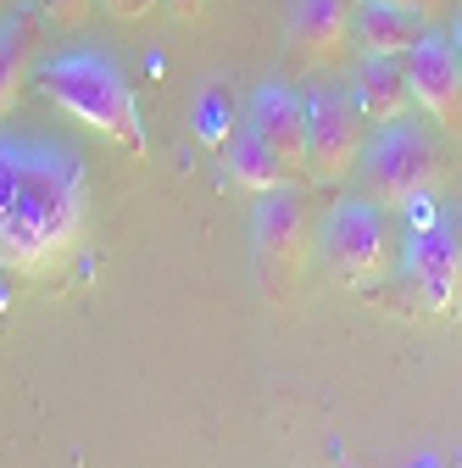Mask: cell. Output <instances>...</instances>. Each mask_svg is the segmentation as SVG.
<instances>
[{
  "label": "cell",
  "instance_id": "cell-1",
  "mask_svg": "<svg viewBox=\"0 0 462 468\" xmlns=\"http://www.w3.org/2000/svg\"><path fill=\"white\" fill-rule=\"evenodd\" d=\"M89 223V167L50 134H0V268L17 279L62 273Z\"/></svg>",
  "mask_w": 462,
  "mask_h": 468
},
{
  "label": "cell",
  "instance_id": "cell-2",
  "mask_svg": "<svg viewBox=\"0 0 462 468\" xmlns=\"http://www.w3.org/2000/svg\"><path fill=\"white\" fill-rule=\"evenodd\" d=\"M39 90L50 106H62L68 117H79L84 129L106 134L123 151H145V129H140V101L123 79V68L106 50H62L39 68Z\"/></svg>",
  "mask_w": 462,
  "mask_h": 468
},
{
  "label": "cell",
  "instance_id": "cell-3",
  "mask_svg": "<svg viewBox=\"0 0 462 468\" xmlns=\"http://www.w3.org/2000/svg\"><path fill=\"white\" fill-rule=\"evenodd\" d=\"M318 257L340 284H379L395 262V234H390V207L373 196H345L329 207L318 223Z\"/></svg>",
  "mask_w": 462,
  "mask_h": 468
},
{
  "label": "cell",
  "instance_id": "cell-4",
  "mask_svg": "<svg viewBox=\"0 0 462 468\" xmlns=\"http://www.w3.org/2000/svg\"><path fill=\"white\" fill-rule=\"evenodd\" d=\"M357 173L379 207H413L418 196H435L440 185V145L418 117H395L368 140Z\"/></svg>",
  "mask_w": 462,
  "mask_h": 468
},
{
  "label": "cell",
  "instance_id": "cell-5",
  "mask_svg": "<svg viewBox=\"0 0 462 468\" xmlns=\"http://www.w3.org/2000/svg\"><path fill=\"white\" fill-rule=\"evenodd\" d=\"M251 246H257V273L268 284V296L284 302L301 284L307 257H312V207H307V190H296V185L268 190L257 201V218H251Z\"/></svg>",
  "mask_w": 462,
  "mask_h": 468
},
{
  "label": "cell",
  "instance_id": "cell-6",
  "mask_svg": "<svg viewBox=\"0 0 462 468\" xmlns=\"http://www.w3.org/2000/svg\"><path fill=\"white\" fill-rule=\"evenodd\" d=\"M368 151V112L357 90H312L307 95V179L318 185H345L362 167Z\"/></svg>",
  "mask_w": 462,
  "mask_h": 468
},
{
  "label": "cell",
  "instance_id": "cell-7",
  "mask_svg": "<svg viewBox=\"0 0 462 468\" xmlns=\"http://www.w3.org/2000/svg\"><path fill=\"white\" fill-rule=\"evenodd\" d=\"M413 240H407V279L429 313L462 307V240L446 218H435V201L418 196L413 207Z\"/></svg>",
  "mask_w": 462,
  "mask_h": 468
},
{
  "label": "cell",
  "instance_id": "cell-8",
  "mask_svg": "<svg viewBox=\"0 0 462 468\" xmlns=\"http://www.w3.org/2000/svg\"><path fill=\"white\" fill-rule=\"evenodd\" d=\"M407 73H413L418 106L435 117L446 134H462V62L451 50V34H424L407 50Z\"/></svg>",
  "mask_w": 462,
  "mask_h": 468
},
{
  "label": "cell",
  "instance_id": "cell-9",
  "mask_svg": "<svg viewBox=\"0 0 462 468\" xmlns=\"http://www.w3.org/2000/svg\"><path fill=\"white\" fill-rule=\"evenodd\" d=\"M251 129L273 145V156L284 162V173H307V95H296L290 84H257L251 95Z\"/></svg>",
  "mask_w": 462,
  "mask_h": 468
},
{
  "label": "cell",
  "instance_id": "cell-10",
  "mask_svg": "<svg viewBox=\"0 0 462 468\" xmlns=\"http://www.w3.org/2000/svg\"><path fill=\"white\" fill-rule=\"evenodd\" d=\"M290 45L301 62L334 68L352 45V0H290Z\"/></svg>",
  "mask_w": 462,
  "mask_h": 468
},
{
  "label": "cell",
  "instance_id": "cell-11",
  "mask_svg": "<svg viewBox=\"0 0 462 468\" xmlns=\"http://www.w3.org/2000/svg\"><path fill=\"white\" fill-rule=\"evenodd\" d=\"M424 34V12H407L395 0H352V39L362 56H407Z\"/></svg>",
  "mask_w": 462,
  "mask_h": 468
},
{
  "label": "cell",
  "instance_id": "cell-12",
  "mask_svg": "<svg viewBox=\"0 0 462 468\" xmlns=\"http://www.w3.org/2000/svg\"><path fill=\"white\" fill-rule=\"evenodd\" d=\"M357 101L368 112V123L384 129L395 117H413L418 95H413V73H407V56H362V73H357Z\"/></svg>",
  "mask_w": 462,
  "mask_h": 468
},
{
  "label": "cell",
  "instance_id": "cell-13",
  "mask_svg": "<svg viewBox=\"0 0 462 468\" xmlns=\"http://www.w3.org/2000/svg\"><path fill=\"white\" fill-rule=\"evenodd\" d=\"M39 12L34 6H12V12H0V117H6L39 62Z\"/></svg>",
  "mask_w": 462,
  "mask_h": 468
},
{
  "label": "cell",
  "instance_id": "cell-14",
  "mask_svg": "<svg viewBox=\"0 0 462 468\" xmlns=\"http://www.w3.org/2000/svg\"><path fill=\"white\" fill-rule=\"evenodd\" d=\"M223 167H228V179H235L240 190H257V196H268V190L284 185V162H278L273 145L251 129V117H240L235 134L223 140Z\"/></svg>",
  "mask_w": 462,
  "mask_h": 468
},
{
  "label": "cell",
  "instance_id": "cell-15",
  "mask_svg": "<svg viewBox=\"0 0 462 468\" xmlns=\"http://www.w3.org/2000/svg\"><path fill=\"white\" fill-rule=\"evenodd\" d=\"M235 123H240V112H235V101H228V90H223V84H206V90L195 95V106H190V129H195L206 145L223 151V140L235 134Z\"/></svg>",
  "mask_w": 462,
  "mask_h": 468
},
{
  "label": "cell",
  "instance_id": "cell-16",
  "mask_svg": "<svg viewBox=\"0 0 462 468\" xmlns=\"http://www.w3.org/2000/svg\"><path fill=\"white\" fill-rule=\"evenodd\" d=\"M39 12L50 23H62V28H84L89 12H95V0H39Z\"/></svg>",
  "mask_w": 462,
  "mask_h": 468
},
{
  "label": "cell",
  "instance_id": "cell-17",
  "mask_svg": "<svg viewBox=\"0 0 462 468\" xmlns=\"http://www.w3.org/2000/svg\"><path fill=\"white\" fill-rule=\"evenodd\" d=\"M95 6H100L106 17H118V23H145L162 0H95Z\"/></svg>",
  "mask_w": 462,
  "mask_h": 468
},
{
  "label": "cell",
  "instance_id": "cell-18",
  "mask_svg": "<svg viewBox=\"0 0 462 468\" xmlns=\"http://www.w3.org/2000/svg\"><path fill=\"white\" fill-rule=\"evenodd\" d=\"M173 6V17H184V23H195L201 12H206V0H167Z\"/></svg>",
  "mask_w": 462,
  "mask_h": 468
},
{
  "label": "cell",
  "instance_id": "cell-19",
  "mask_svg": "<svg viewBox=\"0 0 462 468\" xmlns=\"http://www.w3.org/2000/svg\"><path fill=\"white\" fill-rule=\"evenodd\" d=\"M451 50H457V62H462V6H457V23H451Z\"/></svg>",
  "mask_w": 462,
  "mask_h": 468
},
{
  "label": "cell",
  "instance_id": "cell-20",
  "mask_svg": "<svg viewBox=\"0 0 462 468\" xmlns=\"http://www.w3.org/2000/svg\"><path fill=\"white\" fill-rule=\"evenodd\" d=\"M395 6H407V12H424V17H429V6H435V0H395Z\"/></svg>",
  "mask_w": 462,
  "mask_h": 468
}]
</instances>
